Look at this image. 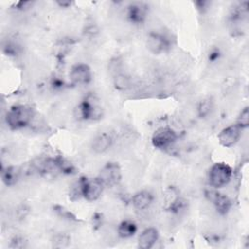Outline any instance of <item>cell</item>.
I'll return each instance as SVG.
<instances>
[{
	"mask_svg": "<svg viewBox=\"0 0 249 249\" xmlns=\"http://www.w3.org/2000/svg\"><path fill=\"white\" fill-rule=\"evenodd\" d=\"M137 231V225L131 220L122 221L117 229V234L119 237L126 239L133 236Z\"/></svg>",
	"mask_w": 249,
	"mask_h": 249,
	"instance_id": "obj_15",
	"label": "cell"
},
{
	"mask_svg": "<svg viewBox=\"0 0 249 249\" xmlns=\"http://www.w3.org/2000/svg\"><path fill=\"white\" fill-rule=\"evenodd\" d=\"M212 108H213L212 101H211L210 99H203V100H201V101L198 103V105H197V108H196L197 115H198L200 118L207 117V116L211 113Z\"/></svg>",
	"mask_w": 249,
	"mask_h": 249,
	"instance_id": "obj_21",
	"label": "cell"
},
{
	"mask_svg": "<svg viewBox=\"0 0 249 249\" xmlns=\"http://www.w3.org/2000/svg\"><path fill=\"white\" fill-rule=\"evenodd\" d=\"M35 116L36 112L32 107L18 104L12 106L8 110L5 121L11 129H21L30 126Z\"/></svg>",
	"mask_w": 249,
	"mask_h": 249,
	"instance_id": "obj_1",
	"label": "cell"
},
{
	"mask_svg": "<svg viewBox=\"0 0 249 249\" xmlns=\"http://www.w3.org/2000/svg\"><path fill=\"white\" fill-rule=\"evenodd\" d=\"M154 201V195L148 190H142L133 195L131 197V203L137 210L143 211L150 208Z\"/></svg>",
	"mask_w": 249,
	"mask_h": 249,
	"instance_id": "obj_13",
	"label": "cell"
},
{
	"mask_svg": "<svg viewBox=\"0 0 249 249\" xmlns=\"http://www.w3.org/2000/svg\"><path fill=\"white\" fill-rule=\"evenodd\" d=\"M33 4H34V2H32V1H20L16 4V8L19 11H25V10L31 8L33 6Z\"/></svg>",
	"mask_w": 249,
	"mask_h": 249,
	"instance_id": "obj_23",
	"label": "cell"
},
{
	"mask_svg": "<svg viewBox=\"0 0 249 249\" xmlns=\"http://www.w3.org/2000/svg\"><path fill=\"white\" fill-rule=\"evenodd\" d=\"M159 231L156 228L150 227L145 229L138 236V247L141 249H150L154 247L159 240Z\"/></svg>",
	"mask_w": 249,
	"mask_h": 249,
	"instance_id": "obj_14",
	"label": "cell"
},
{
	"mask_svg": "<svg viewBox=\"0 0 249 249\" xmlns=\"http://www.w3.org/2000/svg\"><path fill=\"white\" fill-rule=\"evenodd\" d=\"M179 198H180V196H179V193L176 190V188H174V187L167 188L163 195V201H164L166 210H169Z\"/></svg>",
	"mask_w": 249,
	"mask_h": 249,
	"instance_id": "obj_17",
	"label": "cell"
},
{
	"mask_svg": "<svg viewBox=\"0 0 249 249\" xmlns=\"http://www.w3.org/2000/svg\"><path fill=\"white\" fill-rule=\"evenodd\" d=\"M113 82H114L115 88L119 90H126V89H130L132 86L131 79L126 74H124L123 72L114 75Z\"/></svg>",
	"mask_w": 249,
	"mask_h": 249,
	"instance_id": "obj_16",
	"label": "cell"
},
{
	"mask_svg": "<svg viewBox=\"0 0 249 249\" xmlns=\"http://www.w3.org/2000/svg\"><path fill=\"white\" fill-rule=\"evenodd\" d=\"M105 187H115L122 180V169L117 162H107L99 171L97 176Z\"/></svg>",
	"mask_w": 249,
	"mask_h": 249,
	"instance_id": "obj_6",
	"label": "cell"
},
{
	"mask_svg": "<svg viewBox=\"0 0 249 249\" xmlns=\"http://www.w3.org/2000/svg\"><path fill=\"white\" fill-rule=\"evenodd\" d=\"M231 177L232 169L225 162H216L209 169L208 181L212 188L220 189L226 187L231 180Z\"/></svg>",
	"mask_w": 249,
	"mask_h": 249,
	"instance_id": "obj_3",
	"label": "cell"
},
{
	"mask_svg": "<svg viewBox=\"0 0 249 249\" xmlns=\"http://www.w3.org/2000/svg\"><path fill=\"white\" fill-rule=\"evenodd\" d=\"M204 196L207 200L214 205L215 209L220 215H226L230 211L231 207V199L225 194L220 193L218 189L211 187V189L205 191Z\"/></svg>",
	"mask_w": 249,
	"mask_h": 249,
	"instance_id": "obj_7",
	"label": "cell"
},
{
	"mask_svg": "<svg viewBox=\"0 0 249 249\" xmlns=\"http://www.w3.org/2000/svg\"><path fill=\"white\" fill-rule=\"evenodd\" d=\"M104 189L105 186L98 177L90 179L86 177L83 187V197L88 201H95L101 196Z\"/></svg>",
	"mask_w": 249,
	"mask_h": 249,
	"instance_id": "obj_9",
	"label": "cell"
},
{
	"mask_svg": "<svg viewBox=\"0 0 249 249\" xmlns=\"http://www.w3.org/2000/svg\"><path fill=\"white\" fill-rule=\"evenodd\" d=\"M147 47L155 54L167 52L171 47V41L167 35L160 31H151L148 33Z\"/></svg>",
	"mask_w": 249,
	"mask_h": 249,
	"instance_id": "obj_5",
	"label": "cell"
},
{
	"mask_svg": "<svg viewBox=\"0 0 249 249\" xmlns=\"http://www.w3.org/2000/svg\"><path fill=\"white\" fill-rule=\"evenodd\" d=\"M179 135L175 129L170 126L159 127L152 136V144L159 150L170 149L178 140Z\"/></svg>",
	"mask_w": 249,
	"mask_h": 249,
	"instance_id": "obj_4",
	"label": "cell"
},
{
	"mask_svg": "<svg viewBox=\"0 0 249 249\" xmlns=\"http://www.w3.org/2000/svg\"><path fill=\"white\" fill-rule=\"evenodd\" d=\"M242 128L236 124H231L223 128L218 134V140L221 146L225 148H231L234 146L240 139L242 134Z\"/></svg>",
	"mask_w": 249,
	"mask_h": 249,
	"instance_id": "obj_8",
	"label": "cell"
},
{
	"mask_svg": "<svg viewBox=\"0 0 249 249\" xmlns=\"http://www.w3.org/2000/svg\"><path fill=\"white\" fill-rule=\"evenodd\" d=\"M54 159H55L57 170H59L60 172L64 173V174H72L75 172L74 171L75 167L69 160H67L66 159H64L63 157H60V156L54 157Z\"/></svg>",
	"mask_w": 249,
	"mask_h": 249,
	"instance_id": "obj_20",
	"label": "cell"
},
{
	"mask_svg": "<svg viewBox=\"0 0 249 249\" xmlns=\"http://www.w3.org/2000/svg\"><path fill=\"white\" fill-rule=\"evenodd\" d=\"M91 70L86 63H77L73 65L69 72V79L73 85H88L91 81Z\"/></svg>",
	"mask_w": 249,
	"mask_h": 249,
	"instance_id": "obj_10",
	"label": "cell"
},
{
	"mask_svg": "<svg viewBox=\"0 0 249 249\" xmlns=\"http://www.w3.org/2000/svg\"><path fill=\"white\" fill-rule=\"evenodd\" d=\"M85 176L80 177L76 182H74L69 190V197L72 200H77L81 197H83V187L85 183Z\"/></svg>",
	"mask_w": 249,
	"mask_h": 249,
	"instance_id": "obj_18",
	"label": "cell"
},
{
	"mask_svg": "<svg viewBox=\"0 0 249 249\" xmlns=\"http://www.w3.org/2000/svg\"><path fill=\"white\" fill-rule=\"evenodd\" d=\"M75 117L78 120H99L102 117V108L93 95H88L75 108Z\"/></svg>",
	"mask_w": 249,
	"mask_h": 249,
	"instance_id": "obj_2",
	"label": "cell"
},
{
	"mask_svg": "<svg viewBox=\"0 0 249 249\" xmlns=\"http://www.w3.org/2000/svg\"><path fill=\"white\" fill-rule=\"evenodd\" d=\"M18 170L13 166L7 167L5 170L2 169V180L7 186H12L16 184L18 179Z\"/></svg>",
	"mask_w": 249,
	"mask_h": 249,
	"instance_id": "obj_19",
	"label": "cell"
},
{
	"mask_svg": "<svg viewBox=\"0 0 249 249\" xmlns=\"http://www.w3.org/2000/svg\"><path fill=\"white\" fill-rule=\"evenodd\" d=\"M148 8L143 3H132L126 8V18L133 24H141L146 20Z\"/></svg>",
	"mask_w": 249,
	"mask_h": 249,
	"instance_id": "obj_11",
	"label": "cell"
},
{
	"mask_svg": "<svg viewBox=\"0 0 249 249\" xmlns=\"http://www.w3.org/2000/svg\"><path fill=\"white\" fill-rule=\"evenodd\" d=\"M56 4L61 8H68L69 6H71L72 2L71 1H56Z\"/></svg>",
	"mask_w": 249,
	"mask_h": 249,
	"instance_id": "obj_24",
	"label": "cell"
},
{
	"mask_svg": "<svg viewBox=\"0 0 249 249\" xmlns=\"http://www.w3.org/2000/svg\"><path fill=\"white\" fill-rule=\"evenodd\" d=\"M235 124L242 129H245L249 126V108L247 106L241 110Z\"/></svg>",
	"mask_w": 249,
	"mask_h": 249,
	"instance_id": "obj_22",
	"label": "cell"
},
{
	"mask_svg": "<svg viewBox=\"0 0 249 249\" xmlns=\"http://www.w3.org/2000/svg\"><path fill=\"white\" fill-rule=\"evenodd\" d=\"M113 143V136L110 133L100 132L92 139L91 149L96 154H103L112 147Z\"/></svg>",
	"mask_w": 249,
	"mask_h": 249,
	"instance_id": "obj_12",
	"label": "cell"
}]
</instances>
